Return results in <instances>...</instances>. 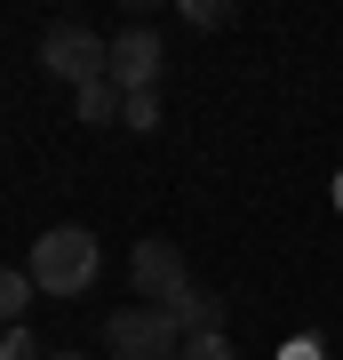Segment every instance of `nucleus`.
<instances>
[{
    "mask_svg": "<svg viewBox=\"0 0 343 360\" xmlns=\"http://www.w3.org/2000/svg\"><path fill=\"white\" fill-rule=\"evenodd\" d=\"M48 360H80V352H48Z\"/></svg>",
    "mask_w": 343,
    "mask_h": 360,
    "instance_id": "obj_12",
    "label": "nucleus"
},
{
    "mask_svg": "<svg viewBox=\"0 0 343 360\" xmlns=\"http://www.w3.org/2000/svg\"><path fill=\"white\" fill-rule=\"evenodd\" d=\"M72 112H80V129H104V120L128 112V96L112 89V72H104V80H88V89H72Z\"/></svg>",
    "mask_w": 343,
    "mask_h": 360,
    "instance_id": "obj_6",
    "label": "nucleus"
},
{
    "mask_svg": "<svg viewBox=\"0 0 343 360\" xmlns=\"http://www.w3.org/2000/svg\"><path fill=\"white\" fill-rule=\"evenodd\" d=\"M120 129H136V136H152V129H160V89H152V96H128V112H120Z\"/></svg>",
    "mask_w": 343,
    "mask_h": 360,
    "instance_id": "obj_9",
    "label": "nucleus"
},
{
    "mask_svg": "<svg viewBox=\"0 0 343 360\" xmlns=\"http://www.w3.org/2000/svg\"><path fill=\"white\" fill-rule=\"evenodd\" d=\"M0 360H40V345H32V328H0Z\"/></svg>",
    "mask_w": 343,
    "mask_h": 360,
    "instance_id": "obj_10",
    "label": "nucleus"
},
{
    "mask_svg": "<svg viewBox=\"0 0 343 360\" xmlns=\"http://www.w3.org/2000/svg\"><path fill=\"white\" fill-rule=\"evenodd\" d=\"M104 352H112V360H176L184 352V328L168 321V312H152V304H128V312L104 321Z\"/></svg>",
    "mask_w": 343,
    "mask_h": 360,
    "instance_id": "obj_4",
    "label": "nucleus"
},
{
    "mask_svg": "<svg viewBox=\"0 0 343 360\" xmlns=\"http://www.w3.org/2000/svg\"><path fill=\"white\" fill-rule=\"evenodd\" d=\"M25 272H32L40 296H80V288H96V232H88V224H48V232L32 240Z\"/></svg>",
    "mask_w": 343,
    "mask_h": 360,
    "instance_id": "obj_1",
    "label": "nucleus"
},
{
    "mask_svg": "<svg viewBox=\"0 0 343 360\" xmlns=\"http://www.w3.org/2000/svg\"><path fill=\"white\" fill-rule=\"evenodd\" d=\"M184 16H191V25H200V32H208V25H231V8H224V0H191Z\"/></svg>",
    "mask_w": 343,
    "mask_h": 360,
    "instance_id": "obj_11",
    "label": "nucleus"
},
{
    "mask_svg": "<svg viewBox=\"0 0 343 360\" xmlns=\"http://www.w3.org/2000/svg\"><path fill=\"white\" fill-rule=\"evenodd\" d=\"M176 360H240V352H231V336L224 328H208V336H184V352Z\"/></svg>",
    "mask_w": 343,
    "mask_h": 360,
    "instance_id": "obj_8",
    "label": "nucleus"
},
{
    "mask_svg": "<svg viewBox=\"0 0 343 360\" xmlns=\"http://www.w3.org/2000/svg\"><path fill=\"white\" fill-rule=\"evenodd\" d=\"M32 272H16V264H0V328H25V304H32Z\"/></svg>",
    "mask_w": 343,
    "mask_h": 360,
    "instance_id": "obj_7",
    "label": "nucleus"
},
{
    "mask_svg": "<svg viewBox=\"0 0 343 360\" xmlns=\"http://www.w3.org/2000/svg\"><path fill=\"white\" fill-rule=\"evenodd\" d=\"M40 72H56V80H72V89H88V80L112 72V40L88 32V25H48V32H40Z\"/></svg>",
    "mask_w": 343,
    "mask_h": 360,
    "instance_id": "obj_2",
    "label": "nucleus"
},
{
    "mask_svg": "<svg viewBox=\"0 0 343 360\" xmlns=\"http://www.w3.org/2000/svg\"><path fill=\"white\" fill-rule=\"evenodd\" d=\"M335 208H343V176H335Z\"/></svg>",
    "mask_w": 343,
    "mask_h": 360,
    "instance_id": "obj_13",
    "label": "nucleus"
},
{
    "mask_svg": "<svg viewBox=\"0 0 343 360\" xmlns=\"http://www.w3.org/2000/svg\"><path fill=\"white\" fill-rule=\"evenodd\" d=\"M128 272H136V296H144L152 312H176L184 296L200 288V281H191V264H184V248H176V240H152V232L136 240V257H128Z\"/></svg>",
    "mask_w": 343,
    "mask_h": 360,
    "instance_id": "obj_3",
    "label": "nucleus"
},
{
    "mask_svg": "<svg viewBox=\"0 0 343 360\" xmlns=\"http://www.w3.org/2000/svg\"><path fill=\"white\" fill-rule=\"evenodd\" d=\"M160 65H168V49H160L152 25H128V32L112 40V89H120V96H152V89H160Z\"/></svg>",
    "mask_w": 343,
    "mask_h": 360,
    "instance_id": "obj_5",
    "label": "nucleus"
}]
</instances>
